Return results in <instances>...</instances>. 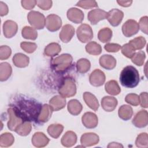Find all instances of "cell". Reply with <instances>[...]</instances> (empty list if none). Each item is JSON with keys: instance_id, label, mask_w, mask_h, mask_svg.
Segmentation results:
<instances>
[{"instance_id": "cell-1", "label": "cell", "mask_w": 148, "mask_h": 148, "mask_svg": "<svg viewBox=\"0 0 148 148\" xmlns=\"http://www.w3.org/2000/svg\"><path fill=\"white\" fill-rule=\"evenodd\" d=\"M9 106L24 122H36L43 105L33 98L17 94L11 97Z\"/></svg>"}, {"instance_id": "cell-2", "label": "cell", "mask_w": 148, "mask_h": 148, "mask_svg": "<svg viewBox=\"0 0 148 148\" xmlns=\"http://www.w3.org/2000/svg\"><path fill=\"white\" fill-rule=\"evenodd\" d=\"M139 74L138 70L132 65L123 68L120 75L121 84L126 88H134L139 83Z\"/></svg>"}, {"instance_id": "cell-3", "label": "cell", "mask_w": 148, "mask_h": 148, "mask_svg": "<svg viewBox=\"0 0 148 148\" xmlns=\"http://www.w3.org/2000/svg\"><path fill=\"white\" fill-rule=\"evenodd\" d=\"M72 61V57L70 54H63L51 60L50 67L56 73H62L70 68Z\"/></svg>"}, {"instance_id": "cell-4", "label": "cell", "mask_w": 148, "mask_h": 148, "mask_svg": "<svg viewBox=\"0 0 148 148\" xmlns=\"http://www.w3.org/2000/svg\"><path fill=\"white\" fill-rule=\"evenodd\" d=\"M76 86L73 78L66 77L64 79L58 88L59 94L64 98H68L75 95Z\"/></svg>"}, {"instance_id": "cell-5", "label": "cell", "mask_w": 148, "mask_h": 148, "mask_svg": "<svg viewBox=\"0 0 148 148\" xmlns=\"http://www.w3.org/2000/svg\"><path fill=\"white\" fill-rule=\"evenodd\" d=\"M27 18L29 23L35 29H43L46 24V18L44 15L39 12H30L28 14Z\"/></svg>"}, {"instance_id": "cell-6", "label": "cell", "mask_w": 148, "mask_h": 148, "mask_svg": "<svg viewBox=\"0 0 148 148\" xmlns=\"http://www.w3.org/2000/svg\"><path fill=\"white\" fill-rule=\"evenodd\" d=\"M77 36L82 43L89 42L93 38V32L91 27L87 24H81L77 29Z\"/></svg>"}, {"instance_id": "cell-7", "label": "cell", "mask_w": 148, "mask_h": 148, "mask_svg": "<svg viewBox=\"0 0 148 148\" xmlns=\"http://www.w3.org/2000/svg\"><path fill=\"white\" fill-rule=\"evenodd\" d=\"M139 29L138 23L135 20L132 19L127 20L122 26L123 35L126 37H131L135 35Z\"/></svg>"}, {"instance_id": "cell-8", "label": "cell", "mask_w": 148, "mask_h": 148, "mask_svg": "<svg viewBox=\"0 0 148 148\" xmlns=\"http://www.w3.org/2000/svg\"><path fill=\"white\" fill-rule=\"evenodd\" d=\"M108 12L100 9H95L90 11L87 15L88 20L92 25L97 24L99 21L107 18Z\"/></svg>"}, {"instance_id": "cell-9", "label": "cell", "mask_w": 148, "mask_h": 148, "mask_svg": "<svg viewBox=\"0 0 148 148\" xmlns=\"http://www.w3.org/2000/svg\"><path fill=\"white\" fill-rule=\"evenodd\" d=\"M62 25L61 18L54 14L49 15L46 18V27L48 30L54 32L58 30Z\"/></svg>"}, {"instance_id": "cell-10", "label": "cell", "mask_w": 148, "mask_h": 148, "mask_svg": "<svg viewBox=\"0 0 148 148\" xmlns=\"http://www.w3.org/2000/svg\"><path fill=\"white\" fill-rule=\"evenodd\" d=\"M124 13L121 10L118 9H113L108 12L107 19L112 26L116 27L121 22Z\"/></svg>"}, {"instance_id": "cell-11", "label": "cell", "mask_w": 148, "mask_h": 148, "mask_svg": "<svg viewBox=\"0 0 148 148\" xmlns=\"http://www.w3.org/2000/svg\"><path fill=\"white\" fill-rule=\"evenodd\" d=\"M90 83L95 87H99L103 84L105 81L104 73L99 69H95L90 75Z\"/></svg>"}, {"instance_id": "cell-12", "label": "cell", "mask_w": 148, "mask_h": 148, "mask_svg": "<svg viewBox=\"0 0 148 148\" xmlns=\"http://www.w3.org/2000/svg\"><path fill=\"white\" fill-rule=\"evenodd\" d=\"M148 117L147 112L145 110L139 112L132 120L133 124L138 128H143L147 125Z\"/></svg>"}, {"instance_id": "cell-13", "label": "cell", "mask_w": 148, "mask_h": 148, "mask_svg": "<svg viewBox=\"0 0 148 148\" xmlns=\"http://www.w3.org/2000/svg\"><path fill=\"white\" fill-rule=\"evenodd\" d=\"M82 123L87 128H94L97 126L98 118L93 113L86 112L82 117Z\"/></svg>"}, {"instance_id": "cell-14", "label": "cell", "mask_w": 148, "mask_h": 148, "mask_svg": "<svg viewBox=\"0 0 148 148\" xmlns=\"http://www.w3.org/2000/svg\"><path fill=\"white\" fill-rule=\"evenodd\" d=\"M3 29L5 36L7 38H11L16 35L17 31V25L13 21L7 20L3 24Z\"/></svg>"}, {"instance_id": "cell-15", "label": "cell", "mask_w": 148, "mask_h": 148, "mask_svg": "<svg viewBox=\"0 0 148 148\" xmlns=\"http://www.w3.org/2000/svg\"><path fill=\"white\" fill-rule=\"evenodd\" d=\"M74 34L75 28L73 26L69 24H66L62 27L60 33V39L62 42L68 43L72 38Z\"/></svg>"}, {"instance_id": "cell-16", "label": "cell", "mask_w": 148, "mask_h": 148, "mask_svg": "<svg viewBox=\"0 0 148 148\" xmlns=\"http://www.w3.org/2000/svg\"><path fill=\"white\" fill-rule=\"evenodd\" d=\"M8 112L9 116V120L8 123V127L11 131H15L17 127L24 121L16 116L13 110L11 108L8 109Z\"/></svg>"}, {"instance_id": "cell-17", "label": "cell", "mask_w": 148, "mask_h": 148, "mask_svg": "<svg viewBox=\"0 0 148 148\" xmlns=\"http://www.w3.org/2000/svg\"><path fill=\"white\" fill-rule=\"evenodd\" d=\"M98 142V136L97 134L91 132L83 134L80 139V142L84 147L96 145Z\"/></svg>"}, {"instance_id": "cell-18", "label": "cell", "mask_w": 148, "mask_h": 148, "mask_svg": "<svg viewBox=\"0 0 148 148\" xmlns=\"http://www.w3.org/2000/svg\"><path fill=\"white\" fill-rule=\"evenodd\" d=\"M67 17L68 19L76 23H81L84 19V14L83 12L77 8L69 9L67 12Z\"/></svg>"}, {"instance_id": "cell-19", "label": "cell", "mask_w": 148, "mask_h": 148, "mask_svg": "<svg viewBox=\"0 0 148 148\" xmlns=\"http://www.w3.org/2000/svg\"><path fill=\"white\" fill-rule=\"evenodd\" d=\"M99 64L102 68L111 70L116 66V60L110 55H103L99 58Z\"/></svg>"}, {"instance_id": "cell-20", "label": "cell", "mask_w": 148, "mask_h": 148, "mask_svg": "<svg viewBox=\"0 0 148 148\" xmlns=\"http://www.w3.org/2000/svg\"><path fill=\"white\" fill-rule=\"evenodd\" d=\"M117 105V100L113 97H104L101 100V105L106 112H112Z\"/></svg>"}, {"instance_id": "cell-21", "label": "cell", "mask_w": 148, "mask_h": 148, "mask_svg": "<svg viewBox=\"0 0 148 148\" xmlns=\"http://www.w3.org/2000/svg\"><path fill=\"white\" fill-rule=\"evenodd\" d=\"M49 142V138L42 132H36L32 138V143L35 146L38 147H44L46 146Z\"/></svg>"}, {"instance_id": "cell-22", "label": "cell", "mask_w": 148, "mask_h": 148, "mask_svg": "<svg viewBox=\"0 0 148 148\" xmlns=\"http://www.w3.org/2000/svg\"><path fill=\"white\" fill-rule=\"evenodd\" d=\"M49 104L53 110L57 111L64 108L66 104L65 98L61 95H56L53 97L49 101Z\"/></svg>"}, {"instance_id": "cell-23", "label": "cell", "mask_w": 148, "mask_h": 148, "mask_svg": "<svg viewBox=\"0 0 148 148\" xmlns=\"http://www.w3.org/2000/svg\"><path fill=\"white\" fill-rule=\"evenodd\" d=\"M83 99L86 103L92 110L97 111L99 108V103L97 98L92 94L89 92H85L83 94Z\"/></svg>"}, {"instance_id": "cell-24", "label": "cell", "mask_w": 148, "mask_h": 148, "mask_svg": "<svg viewBox=\"0 0 148 148\" xmlns=\"http://www.w3.org/2000/svg\"><path fill=\"white\" fill-rule=\"evenodd\" d=\"M53 109L50 105L45 104L42 106L40 115L38 118V123H43L47 121L51 116Z\"/></svg>"}, {"instance_id": "cell-25", "label": "cell", "mask_w": 148, "mask_h": 148, "mask_svg": "<svg viewBox=\"0 0 148 148\" xmlns=\"http://www.w3.org/2000/svg\"><path fill=\"white\" fill-rule=\"evenodd\" d=\"M13 62L18 68H24L28 65L29 57L22 53H17L13 57Z\"/></svg>"}, {"instance_id": "cell-26", "label": "cell", "mask_w": 148, "mask_h": 148, "mask_svg": "<svg viewBox=\"0 0 148 148\" xmlns=\"http://www.w3.org/2000/svg\"><path fill=\"white\" fill-rule=\"evenodd\" d=\"M76 135L72 131L66 132L61 139V143L65 147H71L73 146L76 143Z\"/></svg>"}, {"instance_id": "cell-27", "label": "cell", "mask_w": 148, "mask_h": 148, "mask_svg": "<svg viewBox=\"0 0 148 148\" xmlns=\"http://www.w3.org/2000/svg\"><path fill=\"white\" fill-rule=\"evenodd\" d=\"M82 108V104L76 99H72L68 103V112L74 116L79 114L81 112Z\"/></svg>"}, {"instance_id": "cell-28", "label": "cell", "mask_w": 148, "mask_h": 148, "mask_svg": "<svg viewBox=\"0 0 148 148\" xmlns=\"http://www.w3.org/2000/svg\"><path fill=\"white\" fill-rule=\"evenodd\" d=\"M12 74V67L8 62H2L0 65V80L5 81Z\"/></svg>"}, {"instance_id": "cell-29", "label": "cell", "mask_w": 148, "mask_h": 148, "mask_svg": "<svg viewBox=\"0 0 148 148\" xmlns=\"http://www.w3.org/2000/svg\"><path fill=\"white\" fill-rule=\"evenodd\" d=\"M105 88L106 91L108 94L113 95H118L121 91V89L117 82L115 80H110L108 82L105 84Z\"/></svg>"}, {"instance_id": "cell-30", "label": "cell", "mask_w": 148, "mask_h": 148, "mask_svg": "<svg viewBox=\"0 0 148 148\" xmlns=\"http://www.w3.org/2000/svg\"><path fill=\"white\" fill-rule=\"evenodd\" d=\"M119 116L123 120L127 121L130 119L133 114V110L130 106L124 105L119 109Z\"/></svg>"}, {"instance_id": "cell-31", "label": "cell", "mask_w": 148, "mask_h": 148, "mask_svg": "<svg viewBox=\"0 0 148 148\" xmlns=\"http://www.w3.org/2000/svg\"><path fill=\"white\" fill-rule=\"evenodd\" d=\"M61 51V46L57 43H51L45 49V54L49 57H54Z\"/></svg>"}, {"instance_id": "cell-32", "label": "cell", "mask_w": 148, "mask_h": 148, "mask_svg": "<svg viewBox=\"0 0 148 148\" xmlns=\"http://www.w3.org/2000/svg\"><path fill=\"white\" fill-rule=\"evenodd\" d=\"M86 51L91 55H99L102 52L101 46L95 42H90L86 46Z\"/></svg>"}, {"instance_id": "cell-33", "label": "cell", "mask_w": 148, "mask_h": 148, "mask_svg": "<svg viewBox=\"0 0 148 148\" xmlns=\"http://www.w3.org/2000/svg\"><path fill=\"white\" fill-rule=\"evenodd\" d=\"M112 36V31L109 28H104L101 29L98 34V38L99 40L103 42H108L110 41Z\"/></svg>"}, {"instance_id": "cell-34", "label": "cell", "mask_w": 148, "mask_h": 148, "mask_svg": "<svg viewBox=\"0 0 148 148\" xmlns=\"http://www.w3.org/2000/svg\"><path fill=\"white\" fill-rule=\"evenodd\" d=\"M63 126L61 124H51L49 126L47 132L49 134L54 138H57L63 131Z\"/></svg>"}, {"instance_id": "cell-35", "label": "cell", "mask_w": 148, "mask_h": 148, "mask_svg": "<svg viewBox=\"0 0 148 148\" xmlns=\"http://www.w3.org/2000/svg\"><path fill=\"white\" fill-rule=\"evenodd\" d=\"M76 68L78 72L85 73L88 72L90 68V62L86 58H82L77 62Z\"/></svg>"}, {"instance_id": "cell-36", "label": "cell", "mask_w": 148, "mask_h": 148, "mask_svg": "<svg viewBox=\"0 0 148 148\" xmlns=\"http://www.w3.org/2000/svg\"><path fill=\"white\" fill-rule=\"evenodd\" d=\"M22 36L25 39L35 40L38 36V33L35 28L27 26L22 29Z\"/></svg>"}, {"instance_id": "cell-37", "label": "cell", "mask_w": 148, "mask_h": 148, "mask_svg": "<svg viewBox=\"0 0 148 148\" xmlns=\"http://www.w3.org/2000/svg\"><path fill=\"white\" fill-rule=\"evenodd\" d=\"M31 124L29 122H23L14 131L21 136H26L31 132Z\"/></svg>"}, {"instance_id": "cell-38", "label": "cell", "mask_w": 148, "mask_h": 148, "mask_svg": "<svg viewBox=\"0 0 148 148\" xmlns=\"http://www.w3.org/2000/svg\"><path fill=\"white\" fill-rule=\"evenodd\" d=\"M146 39L143 36L136 37L129 42V43L136 50H140L143 49L146 45Z\"/></svg>"}, {"instance_id": "cell-39", "label": "cell", "mask_w": 148, "mask_h": 148, "mask_svg": "<svg viewBox=\"0 0 148 148\" xmlns=\"http://www.w3.org/2000/svg\"><path fill=\"white\" fill-rule=\"evenodd\" d=\"M14 142V137L10 133H5L1 135L0 139V146L1 147H8L11 146Z\"/></svg>"}, {"instance_id": "cell-40", "label": "cell", "mask_w": 148, "mask_h": 148, "mask_svg": "<svg viewBox=\"0 0 148 148\" xmlns=\"http://www.w3.org/2000/svg\"><path fill=\"white\" fill-rule=\"evenodd\" d=\"M145 58L146 55L145 52L143 51H139L135 53L131 58L134 64L138 66H142L144 63Z\"/></svg>"}, {"instance_id": "cell-41", "label": "cell", "mask_w": 148, "mask_h": 148, "mask_svg": "<svg viewBox=\"0 0 148 148\" xmlns=\"http://www.w3.org/2000/svg\"><path fill=\"white\" fill-rule=\"evenodd\" d=\"M136 145L138 147H148V136L146 133H142L139 135L136 139Z\"/></svg>"}, {"instance_id": "cell-42", "label": "cell", "mask_w": 148, "mask_h": 148, "mask_svg": "<svg viewBox=\"0 0 148 148\" xmlns=\"http://www.w3.org/2000/svg\"><path fill=\"white\" fill-rule=\"evenodd\" d=\"M135 50L128 43L124 45L121 47V53L127 58H131L135 53Z\"/></svg>"}, {"instance_id": "cell-43", "label": "cell", "mask_w": 148, "mask_h": 148, "mask_svg": "<svg viewBox=\"0 0 148 148\" xmlns=\"http://www.w3.org/2000/svg\"><path fill=\"white\" fill-rule=\"evenodd\" d=\"M20 46L23 50H24L25 52L28 53H33L37 48V45L36 43L31 42H23L21 43Z\"/></svg>"}, {"instance_id": "cell-44", "label": "cell", "mask_w": 148, "mask_h": 148, "mask_svg": "<svg viewBox=\"0 0 148 148\" xmlns=\"http://www.w3.org/2000/svg\"><path fill=\"white\" fill-rule=\"evenodd\" d=\"M125 101L131 105L138 106L139 104V97L136 94H129L125 97Z\"/></svg>"}, {"instance_id": "cell-45", "label": "cell", "mask_w": 148, "mask_h": 148, "mask_svg": "<svg viewBox=\"0 0 148 148\" xmlns=\"http://www.w3.org/2000/svg\"><path fill=\"white\" fill-rule=\"evenodd\" d=\"M76 5L84 9H90L98 6L97 2L95 1H80Z\"/></svg>"}, {"instance_id": "cell-46", "label": "cell", "mask_w": 148, "mask_h": 148, "mask_svg": "<svg viewBox=\"0 0 148 148\" xmlns=\"http://www.w3.org/2000/svg\"><path fill=\"white\" fill-rule=\"evenodd\" d=\"M12 53L11 49L8 46H2L0 51V59L1 60L8 59Z\"/></svg>"}, {"instance_id": "cell-47", "label": "cell", "mask_w": 148, "mask_h": 148, "mask_svg": "<svg viewBox=\"0 0 148 148\" xmlns=\"http://www.w3.org/2000/svg\"><path fill=\"white\" fill-rule=\"evenodd\" d=\"M139 27L145 34H147V17H142L139 23Z\"/></svg>"}, {"instance_id": "cell-48", "label": "cell", "mask_w": 148, "mask_h": 148, "mask_svg": "<svg viewBox=\"0 0 148 148\" xmlns=\"http://www.w3.org/2000/svg\"><path fill=\"white\" fill-rule=\"evenodd\" d=\"M36 3L43 10H49L52 6L51 1H37Z\"/></svg>"}, {"instance_id": "cell-49", "label": "cell", "mask_w": 148, "mask_h": 148, "mask_svg": "<svg viewBox=\"0 0 148 148\" xmlns=\"http://www.w3.org/2000/svg\"><path fill=\"white\" fill-rule=\"evenodd\" d=\"M120 48V45L116 43H107L105 45V49L108 52H117Z\"/></svg>"}, {"instance_id": "cell-50", "label": "cell", "mask_w": 148, "mask_h": 148, "mask_svg": "<svg viewBox=\"0 0 148 148\" xmlns=\"http://www.w3.org/2000/svg\"><path fill=\"white\" fill-rule=\"evenodd\" d=\"M139 97V103L142 107L147 108L148 106L147 103V93L146 92L140 93Z\"/></svg>"}, {"instance_id": "cell-51", "label": "cell", "mask_w": 148, "mask_h": 148, "mask_svg": "<svg viewBox=\"0 0 148 148\" xmlns=\"http://www.w3.org/2000/svg\"><path fill=\"white\" fill-rule=\"evenodd\" d=\"M36 4V1H22V6L27 10H30L34 8Z\"/></svg>"}, {"instance_id": "cell-52", "label": "cell", "mask_w": 148, "mask_h": 148, "mask_svg": "<svg viewBox=\"0 0 148 148\" xmlns=\"http://www.w3.org/2000/svg\"><path fill=\"white\" fill-rule=\"evenodd\" d=\"M0 7H1V16H3L7 14L8 12V8L7 5L4 3L3 2H0Z\"/></svg>"}, {"instance_id": "cell-53", "label": "cell", "mask_w": 148, "mask_h": 148, "mask_svg": "<svg viewBox=\"0 0 148 148\" xmlns=\"http://www.w3.org/2000/svg\"><path fill=\"white\" fill-rule=\"evenodd\" d=\"M117 2L119 4V5L123 7H128L130 6L132 3V1H117Z\"/></svg>"}, {"instance_id": "cell-54", "label": "cell", "mask_w": 148, "mask_h": 148, "mask_svg": "<svg viewBox=\"0 0 148 148\" xmlns=\"http://www.w3.org/2000/svg\"><path fill=\"white\" fill-rule=\"evenodd\" d=\"M123 147V146L121 145V144H119V143H115V142H112V143H110L109 145L108 146V147Z\"/></svg>"}]
</instances>
